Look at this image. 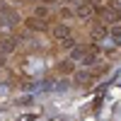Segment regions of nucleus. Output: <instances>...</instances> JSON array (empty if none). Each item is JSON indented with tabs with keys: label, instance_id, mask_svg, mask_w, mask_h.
<instances>
[{
	"label": "nucleus",
	"instance_id": "1",
	"mask_svg": "<svg viewBox=\"0 0 121 121\" xmlns=\"http://www.w3.org/2000/svg\"><path fill=\"white\" fill-rule=\"evenodd\" d=\"M104 22L107 24H119V19H121V5H109V7H104Z\"/></svg>",
	"mask_w": 121,
	"mask_h": 121
},
{
	"label": "nucleus",
	"instance_id": "2",
	"mask_svg": "<svg viewBox=\"0 0 121 121\" xmlns=\"http://www.w3.org/2000/svg\"><path fill=\"white\" fill-rule=\"evenodd\" d=\"M95 12H97V10H95L92 3H80L78 10H75V15H78L80 19H90V17H95Z\"/></svg>",
	"mask_w": 121,
	"mask_h": 121
},
{
	"label": "nucleus",
	"instance_id": "3",
	"mask_svg": "<svg viewBox=\"0 0 121 121\" xmlns=\"http://www.w3.org/2000/svg\"><path fill=\"white\" fill-rule=\"evenodd\" d=\"M24 27H27V29H32V32H44V29H46V19L27 17V19H24Z\"/></svg>",
	"mask_w": 121,
	"mask_h": 121
},
{
	"label": "nucleus",
	"instance_id": "4",
	"mask_svg": "<svg viewBox=\"0 0 121 121\" xmlns=\"http://www.w3.org/2000/svg\"><path fill=\"white\" fill-rule=\"evenodd\" d=\"M51 34H53V39H58V41L70 39V27H68V24H56V27L51 29Z\"/></svg>",
	"mask_w": 121,
	"mask_h": 121
},
{
	"label": "nucleus",
	"instance_id": "5",
	"mask_svg": "<svg viewBox=\"0 0 121 121\" xmlns=\"http://www.w3.org/2000/svg\"><path fill=\"white\" fill-rule=\"evenodd\" d=\"M107 34H109V29H107L102 22H99V24H95L92 29H90V36H92V41H102Z\"/></svg>",
	"mask_w": 121,
	"mask_h": 121
},
{
	"label": "nucleus",
	"instance_id": "6",
	"mask_svg": "<svg viewBox=\"0 0 121 121\" xmlns=\"http://www.w3.org/2000/svg\"><path fill=\"white\" fill-rule=\"evenodd\" d=\"M15 46H17V39H3L0 41V56H5V53H12L15 51Z\"/></svg>",
	"mask_w": 121,
	"mask_h": 121
},
{
	"label": "nucleus",
	"instance_id": "7",
	"mask_svg": "<svg viewBox=\"0 0 121 121\" xmlns=\"http://www.w3.org/2000/svg\"><path fill=\"white\" fill-rule=\"evenodd\" d=\"M73 80H75V85H87L90 80H92V75H90L87 70H75V73H73Z\"/></svg>",
	"mask_w": 121,
	"mask_h": 121
},
{
	"label": "nucleus",
	"instance_id": "8",
	"mask_svg": "<svg viewBox=\"0 0 121 121\" xmlns=\"http://www.w3.org/2000/svg\"><path fill=\"white\" fill-rule=\"evenodd\" d=\"M58 70H60V73H65V75L75 73V68H73V63H70V60H63V63H58Z\"/></svg>",
	"mask_w": 121,
	"mask_h": 121
},
{
	"label": "nucleus",
	"instance_id": "9",
	"mask_svg": "<svg viewBox=\"0 0 121 121\" xmlns=\"http://www.w3.org/2000/svg\"><path fill=\"white\" fill-rule=\"evenodd\" d=\"M34 17H39V19H46V17H48V7H44V5H39V7L34 10Z\"/></svg>",
	"mask_w": 121,
	"mask_h": 121
},
{
	"label": "nucleus",
	"instance_id": "10",
	"mask_svg": "<svg viewBox=\"0 0 121 121\" xmlns=\"http://www.w3.org/2000/svg\"><path fill=\"white\" fill-rule=\"evenodd\" d=\"M60 46H63V48H68V51H73V48H75L78 44H75V39L70 36V39H63V41H60Z\"/></svg>",
	"mask_w": 121,
	"mask_h": 121
},
{
	"label": "nucleus",
	"instance_id": "11",
	"mask_svg": "<svg viewBox=\"0 0 121 121\" xmlns=\"http://www.w3.org/2000/svg\"><path fill=\"white\" fill-rule=\"evenodd\" d=\"M112 36H114L116 44H121V27H114V29H112Z\"/></svg>",
	"mask_w": 121,
	"mask_h": 121
},
{
	"label": "nucleus",
	"instance_id": "12",
	"mask_svg": "<svg viewBox=\"0 0 121 121\" xmlns=\"http://www.w3.org/2000/svg\"><path fill=\"white\" fill-rule=\"evenodd\" d=\"M87 3H102V0H87Z\"/></svg>",
	"mask_w": 121,
	"mask_h": 121
},
{
	"label": "nucleus",
	"instance_id": "13",
	"mask_svg": "<svg viewBox=\"0 0 121 121\" xmlns=\"http://www.w3.org/2000/svg\"><path fill=\"white\" fill-rule=\"evenodd\" d=\"M65 3H75V0H65Z\"/></svg>",
	"mask_w": 121,
	"mask_h": 121
},
{
	"label": "nucleus",
	"instance_id": "14",
	"mask_svg": "<svg viewBox=\"0 0 121 121\" xmlns=\"http://www.w3.org/2000/svg\"><path fill=\"white\" fill-rule=\"evenodd\" d=\"M46 3H51V0H46Z\"/></svg>",
	"mask_w": 121,
	"mask_h": 121
}]
</instances>
